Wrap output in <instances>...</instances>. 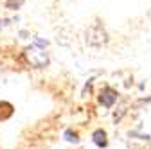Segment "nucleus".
Listing matches in <instances>:
<instances>
[{
	"mask_svg": "<svg viewBox=\"0 0 151 149\" xmlns=\"http://www.w3.org/2000/svg\"><path fill=\"white\" fill-rule=\"evenodd\" d=\"M115 101H117V92L111 90V88H108V86L103 88L101 95H99V102L103 106H106V108H111L113 104H115Z\"/></svg>",
	"mask_w": 151,
	"mask_h": 149,
	"instance_id": "7ed1b4c3",
	"label": "nucleus"
},
{
	"mask_svg": "<svg viewBox=\"0 0 151 149\" xmlns=\"http://www.w3.org/2000/svg\"><path fill=\"white\" fill-rule=\"evenodd\" d=\"M106 40H108V36H106V32H104V29H103L101 25H93V27H90L88 32H86V42H88L90 45L99 47V45L106 43Z\"/></svg>",
	"mask_w": 151,
	"mask_h": 149,
	"instance_id": "f03ea898",
	"label": "nucleus"
},
{
	"mask_svg": "<svg viewBox=\"0 0 151 149\" xmlns=\"http://www.w3.org/2000/svg\"><path fill=\"white\" fill-rule=\"evenodd\" d=\"M24 0H7V7L9 9H16V7H20L22 6Z\"/></svg>",
	"mask_w": 151,
	"mask_h": 149,
	"instance_id": "423d86ee",
	"label": "nucleus"
},
{
	"mask_svg": "<svg viewBox=\"0 0 151 149\" xmlns=\"http://www.w3.org/2000/svg\"><path fill=\"white\" fill-rule=\"evenodd\" d=\"M92 138H93V144H96L97 147H106V144H108V140H106V131H104V129H96V131H93V135H92Z\"/></svg>",
	"mask_w": 151,
	"mask_h": 149,
	"instance_id": "20e7f679",
	"label": "nucleus"
},
{
	"mask_svg": "<svg viewBox=\"0 0 151 149\" xmlns=\"http://www.w3.org/2000/svg\"><path fill=\"white\" fill-rule=\"evenodd\" d=\"M24 56H25L27 63H31V65L36 67V68H43V67H47V63H49V54L45 52V49L36 47V45L27 47V49L24 50Z\"/></svg>",
	"mask_w": 151,
	"mask_h": 149,
	"instance_id": "f257e3e1",
	"label": "nucleus"
},
{
	"mask_svg": "<svg viewBox=\"0 0 151 149\" xmlns=\"http://www.w3.org/2000/svg\"><path fill=\"white\" fill-rule=\"evenodd\" d=\"M65 138H67L68 142H74V144H78V142H79L78 135H76V133H72V131H65Z\"/></svg>",
	"mask_w": 151,
	"mask_h": 149,
	"instance_id": "39448f33",
	"label": "nucleus"
}]
</instances>
